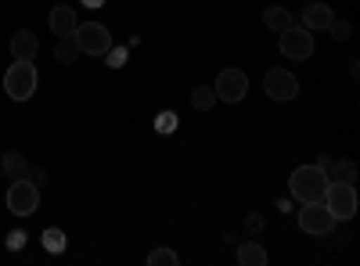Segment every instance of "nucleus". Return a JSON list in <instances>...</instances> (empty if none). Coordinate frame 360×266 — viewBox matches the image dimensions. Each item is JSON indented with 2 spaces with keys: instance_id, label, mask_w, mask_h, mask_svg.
<instances>
[{
  "instance_id": "obj_24",
  "label": "nucleus",
  "mask_w": 360,
  "mask_h": 266,
  "mask_svg": "<svg viewBox=\"0 0 360 266\" xmlns=\"http://www.w3.org/2000/svg\"><path fill=\"white\" fill-rule=\"evenodd\" d=\"M22 245H25V230H11V234H8V248L18 252Z\"/></svg>"
},
{
  "instance_id": "obj_13",
  "label": "nucleus",
  "mask_w": 360,
  "mask_h": 266,
  "mask_svg": "<svg viewBox=\"0 0 360 266\" xmlns=\"http://www.w3.org/2000/svg\"><path fill=\"white\" fill-rule=\"evenodd\" d=\"M317 166L328 173V180H356V162H332L324 155Z\"/></svg>"
},
{
  "instance_id": "obj_5",
  "label": "nucleus",
  "mask_w": 360,
  "mask_h": 266,
  "mask_svg": "<svg viewBox=\"0 0 360 266\" xmlns=\"http://www.w3.org/2000/svg\"><path fill=\"white\" fill-rule=\"evenodd\" d=\"M72 36H76V44H79V54L101 58V54L112 47V33H108V25H101V22H79Z\"/></svg>"
},
{
  "instance_id": "obj_23",
  "label": "nucleus",
  "mask_w": 360,
  "mask_h": 266,
  "mask_svg": "<svg viewBox=\"0 0 360 266\" xmlns=\"http://www.w3.org/2000/svg\"><path fill=\"white\" fill-rule=\"evenodd\" d=\"M328 33H332V36L342 44V40H349V36H353V25H349V22H332V25H328Z\"/></svg>"
},
{
  "instance_id": "obj_18",
  "label": "nucleus",
  "mask_w": 360,
  "mask_h": 266,
  "mask_svg": "<svg viewBox=\"0 0 360 266\" xmlns=\"http://www.w3.org/2000/svg\"><path fill=\"white\" fill-rule=\"evenodd\" d=\"M65 245H69V241H65V230H58V227H47V230H44V248H47L51 255H62Z\"/></svg>"
},
{
  "instance_id": "obj_4",
  "label": "nucleus",
  "mask_w": 360,
  "mask_h": 266,
  "mask_svg": "<svg viewBox=\"0 0 360 266\" xmlns=\"http://www.w3.org/2000/svg\"><path fill=\"white\" fill-rule=\"evenodd\" d=\"M37 205H40V187L29 176L11 180V187H8V213L11 216H33Z\"/></svg>"
},
{
  "instance_id": "obj_11",
  "label": "nucleus",
  "mask_w": 360,
  "mask_h": 266,
  "mask_svg": "<svg viewBox=\"0 0 360 266\" xmlns=\"http://www.w3.org/2000/svg\"><path fill=\"white\" fill-rule=\"evenodd\" d=\"M335 22V11L328 8V4H307V11H303V29H310V33H317V29H328Z\"/></svg>"
},
{
  "instance_id": "obj_1",
  "label": "nucleus",
  "mask_w": 360,
  "mask_h": 266,
  "mask_svg": "<svg viewBox=\"0 0 360 266\" xmlns=\"http://www.w3.org/2000/svg\"><path fill=\"white\" fill-rule=\"evenodd\" d=\"M324 187H328V173L321 166H299L288 176V191L295 201H321Z\"/></svg>"
},
{
  "instance_id": "obj_20",
  "label": "nucleus",
  "mask_w": 360,
  "mask_h": 266,
  "mask_svg": "<svg viewBox=\"0 0 360 266\" xmlns=\"http://www.w3.org/2000/svg\"><path fill=\"white\" fill-rule=\"evenodd\" d=\"M176 126H180L176 112H159V115H155V133L169 137V133H176Z\"/></svg>"
},
{
  "instance_id": "obj_16",
  "label": "nucleus",
  "mask_w": 360,
  "mask_h": 266,
  "mask_svg": "<svg viewBox=\"0 0 360 266\" xmlns=\"http://www.w3.org/2000/svg\"><path fill=\"white\" fill-rule=\"evenodd\" d=\"M54 58L62 65H72L76 58H79V44H76V36H62L58 40V47H54Z\"/></svg>"
},
{
  "instance_id": "obj_25",
  "label": "nucleus",
  "mask_w": 360,
  "mask_h": 266,
  "mask_svg": "<svg viewBox=\"0 0 360 266\" xmlns=\"http://www.w3.org/2000/svg\"><path fill=\"white\" fill-rule=\"evenodd\" d=\"M79 4H83V8H101L105 0H79Z\"/></svg>"
},
{
  "instance_id": "obj_22",
  "label": "nucleus",
  "mask_w": 360,
  "mask_h": 266,
  "mask_svg": "<svg viewBox=\"0 0 360 266\" xmlns=\"http://www.w3.org/2000/svg\"><path fill=\"white\" fill-rule=\"evenodd\" d=\"M105 58H108V65H112V69H123V65H127V47H108Z\"/></svg>"
},
{
  "instance_id": "obj_7",
  "label": "nucleus",
  "mask_w": 360,
  "mask_h": 266,
  "mask_svg": "<svg viewBox=\"0 0 360 266\" xmlns=\"http://www.w3.org/2000/svg\"><path fill=\"white\" fill-rule=\"evenodd\" d=\"M339 220L324 209V201H303V209H299V227H303L307 234H317V238H324V234H332Z\"/></svg>"
},
{
  "instance_id": "obj_9",
  "label": "nucleus",
  "mask_w": 360,
  "mask_h": 266,
  "mask_svg": "<svg viewBox=\"0 0 360 266\" xmlns=\"http://www.w3.org/2000/svg\"><path fill=\"white\" fill-rule=\"evenodd\" d=\"M263 91H266V98H274V101H295L299 98V79L288 69H270L263 76Z\"/></svg>"
},
{
  "instance_id": "obj_12",
  "label": "nucleus",
  "mask_w": 360,
  "mask_h": 266,
  "mask_svg": "<svg viewBox=\"0 0 360 266\" xmlns=\"http://www.w3.org/2000/svg\"><path fill=\"white\" fill-rule=\"evenodd\" d=\"M37 51H40V40H37L33 33H29V29H18V33L11 36V54H15V58H22V62H33Z\"/></svg>"
},
{
  "instance_id": "obj_15",
  "label": "nucleus",
  "mask_w": 360,
  "mask_h": 266,
  "mask_svg": "<svg viewBox=\"0 0 360 266\" xmlns=\"http://www.w3.org/2000/svg\"><path fill=\"white\" fill-rule=\"evenodd\" d=\"M263 25H266V29H274V33H285V29L292 25V15H288L281 4H270V8L263 11Z\"/></svg>"
},
{
  "instance_id": "obj_14",
  "label": "nucleus",
  "mask_w": 360,
  "mask_h": 266,
  "mask_svg": "<svg viewBox=\"0 0 360 266\" xmlns=\"http://www.w3.org/2000/svg\"><path fill=\"white\" fill-rule=\"evenodd\" d=\"M238 262L242 266H263L266 262V248L259 241H242L238 245Z\"/></svg>"
},
{
  "instance_id": "obj_10",
  "label": "nucleus",
  "mask_w": 360,
  "mask_h": 266,
  "mask_svg": "<svg viewBox=\"0 0 360 266\" xmlns=\"http://www.w3.org/2000/svg\"><path fill=\"white\" fill-rule=\"evenodd\" d=\"M47 25H51L54 36H72L76 25H79V18H76V11H72L69 4H58V8L47 15Z\"/></svg>"
},
{
  "instance_id": "obj_21",
  "label": "nucleus",
  "mask_w": 360,
  "mask_h": 266,
  "mask_svg": "<svg viewBox=\"0 0 360 266\" xmlns=\"http://www.w3.org/2000/svg\"><path fill=\"white\" fill-rule=\"evenodd\" d=\"M148 262H152V266H176L180 259H176V252H169V248H155L152 255H148Z\"/></svg>"
},
{
  "instance_id": "obj_19",
  "label": "nucleus",
  "mask_w": 360,
  "mask_h": 266,
  "mask_svg": "<svg viewBox=\"0 0 360 266\" xmlns=\"http://www.w3.org/2000/svg\"><path fill=\"white\" fill-rule=\"evenodd\" d=\"M191 105L198 108V112H209L217 105V91L213 86H195V94H191Z\"/></svg>"
},
{
  "instance_id": "obj_17",
  "label": "nucleus",
  "mask_w": 360,
  "mask_h": 266,
  "mask_svg": "<svg viewBox=\"0 0 360 266\" xmlns=\"http://www.w3.org/2000/svg\"><path fill=\"white\" fill-rule=\"evenodd\" d=\"M4 173H8V180H22V176H29V162L18 152H8L4 155Z\"/></svg>"
},
{
  "instance_id": "obj_3",
  "label": "nucleus",
  "mask_w": 360,
  "mask_h": 266,
  "mask_svg": "<svg viewBox=\"0 0 360 266\" xmlns=\"http://www.w3.org/2000/svg\"><path fill=\"white\" fill-rule=\"evenodd\" d=\"M321 201L335 220H353L356 216V187H353V180H328Z\"/></svg>"
},
{
  "instance_id": "obj_2",
  "label": "nucleus",
  "mask_w": 360,
  "mask_h": 266,
  "mask_svg": "<svg viewBox=\"0 0 360 266\" xmlns=\"http://www.w3.org/2000/svg\"><path fill=\"white\" fill-rule=\"evenodd\" d=\"M37 83H40L37 65H33V62H22V58H15L11 69L4 72V94H8L11 101H29V98L37 94Z\"/></svg>"
},
{
  "instance_id": "obj_6",
  "label": "nucleus",
  "mask_w": 360,
  "mask_h": 266,
  "mask_svg": "<svg viewBox=\"0 0 360 266\" xmlns=\"http://www.w3.org/2000/svg\"><path fill=\"white\" fill-rule=\"evenodd\" d=\"M278 36H281L278 40L281 54L292 58V62H307V58L314 54V33H310V29H303V25H288L285 33H278Z\"/></svg>"
},
{
  "instance_id": "obj_8",
  "label": "nucleus",
  "mask_w": 360,
  "mask_h": 266,
  "mask_svg": "<svg viewBox=\"0 0 360 266\" xmlns=\"http://www.w3.org/2000/svg\"><path fill=\"white\" fill-rule=\"evenodd\" d=\"M217 101H224V105H238L245 98V91H249V76L242 72V69H224L220 76H217Z\"/></svg>"
}]
</instances>
